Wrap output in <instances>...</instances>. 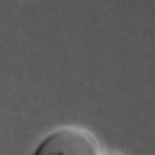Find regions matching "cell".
Returning a JSON list of instances; mask_svg holds the SVG:
<instances>
[{"instance_id":"obj_1","label":"cell","mask_w":155,"mask_h":155,"mask_svg":"<svg viewBox=\"0 0 155 155\" xmlns=\"http://www.w3.org/2000/svg\"><path fill=\"white\" fill-rule=\"evenodd\" d=\"M34 155H98V140L83 127H60L41 140Z\"/></svg>"}]
</instances>
